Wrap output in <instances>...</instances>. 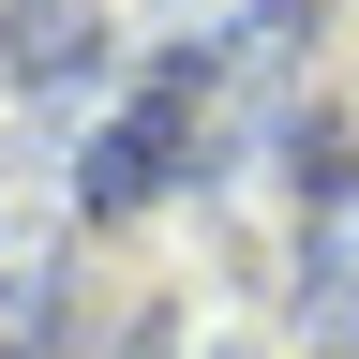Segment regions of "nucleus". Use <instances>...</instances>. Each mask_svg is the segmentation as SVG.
<instances>
[{
  "instance_id": "f257e3e1",
  "label": "nucleus",
  "mask_w": 359,
  "mask_h": 359,
  "mask_svg": "<svg viewBox=\"0 0 359 359\" xmlns=\"http://www.w3.org/2000/svg\"><path fill=\"white\" fill-rule=\"evenodd\" d=\"M15 60L30 75H75L90 60V15H75V0H15Z\"/></svg>"
}]
</instances>
